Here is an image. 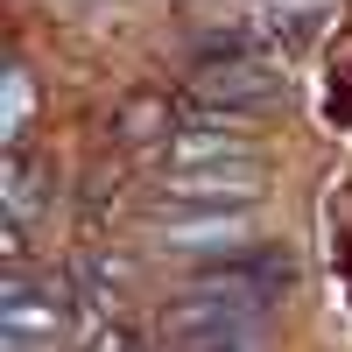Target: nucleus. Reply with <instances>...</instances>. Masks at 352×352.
<instances>
[{
	"label": "nucleus",
	"mask_w": 352,
	"mask_h": 352,
	"mask_svg": "<svg viewBox=\"0 0 352 352\" xmlns=\"http://www.w3.org/2000/svg\"><path fill=\"white\" fill-rule=\"evenodd\" d=\"M64 331V310H56V296H36L21 275L8 282V296H0V338H8V352H28L36 338H56Z\"/></svg>",
	"instance_id": "3"
},
{
	"label": "nucleus",
	"mask_w": 352,
	"mask_h": 352,
	"mask_svg": "<svg viewBox=\"0 0 352 352\" xmlns=\"http://www.w3.org/2000/svg\"><path fill=\"white\" fill-rule=\"evenodd\" d=\"M28 106H36V92H28V71L8 64V148H21V134H28Z\"/></svg>",
	"instance_id": "6"
},
{
	"label": "nucleus",
	"mask_w": 352,
	"mask_h": 352,
	"mask_svg": "<svg viewBox=\"0 0 352 352\" xmlns=\"http://www.w3.org/2000/svg\"><path fill=\"white\" fill-rule=\"evenodd\" d=\"M268 99H275V78L254 71L247 56L204 64V71L190 78V106H197V120H204V113H247V106H268Z\"/></svg>",
	"instance_id": "1"
},
{
	"label": "nucleus",
	"mask_w": 352,
	"mask_h": 352,
	"mask_svg": "<svg viewBox=\"0 0 352 352\" xmlns=\"http://www.w3.org/2000/svg\"><path fill=\"white\" fill-rule=\"evenodd\" d=\"M226 240H247V226L226 212H197L190 226H169V247H226Z\"/></svg>",
	"instance_id": "5"
},
{
	"label": "nucleus",
	"mask_w": 352,
	"mask_h": 352,
	"mask_svg": "<svg viewBox=\"0 0 352 352\" xmlns=\"http://www.w3.org/2000/svg\"><path fill=\"white\" fill-rule=\"evenodd\" d=\"M113 134H120L127 148H141V141H169V106L162 99H134L120 120H113Z\"/></svg>",
	"instance_id": "4"
},
{
	"label": "nucleus",
	"mask_w": 352,
	"mask_h": 352,
	"mask_svg": "<svg viewBox=\"0 0 352 352\" xmlns=\"http://www.w3.org/2000/svg\"><path fill=\"white\" fill-rule=\"evenodd\" d=\"M254 162V141L247 134H226V127H184L162 141V169H240Z\"/></svg>",
	"instance_id": "2"
}]
</instances>
